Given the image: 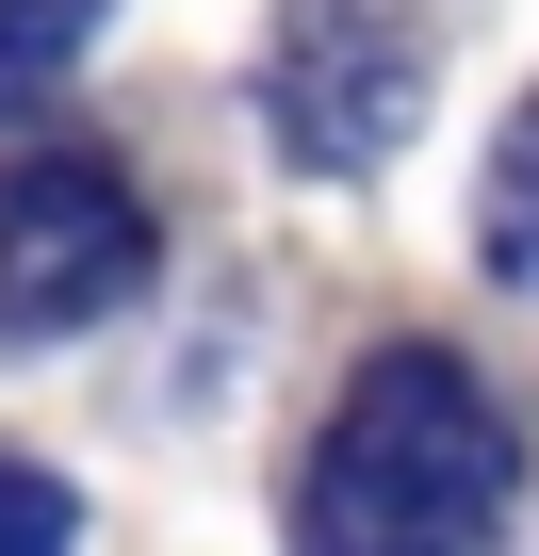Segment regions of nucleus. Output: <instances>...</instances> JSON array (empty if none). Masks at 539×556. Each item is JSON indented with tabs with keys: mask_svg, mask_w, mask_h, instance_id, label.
Listing matches in <instances>:
<instances>
[{
	"mask_svg": "<svg viewBox=\"0 0 539 556\" xmlns=\"http://www.w3.org/2000/svg\"><path fill=\"white\" fill-rule=\"evenodd\" d=\"M66 540H82L66 475H34V458H0V556H66Z\"/></svg>",
	"mask_w": 539,
	"mask_h": 556,
	"instance_id": "6",
	"label": "nucleus"
},
{
	"mask_svg": "<svg viewBox=\"0 0 539 556\" xmlns=\"http://www.w3.org/2000/svg\"><path fill=\"white\" fill-rule=\"evenodd\" d=\"M474 245H490V278H523V295H539V99H523V115H506V148H490Z\"/></svg>",
	"mask_w": 539,
	"mask_h": 556,
	"instance_id": "4",
	"label": "nucleus"
},
{
	"mask_svg": "<svg viewBox=\"0 0 539 556\" xmlns=\"http://www.w3.org/2000/svg\"><path fill=\"white\" fill-rule=\"evenodd\" d=\"M147 262H164V229H147L131 164H99V148H17L0 164V344L131 312Z\"/></svg>",
	"mask_w": 539,
	"mask_h": 556,
	"instance_id": "2",
	"label": "nucleus"
},
{
	"mask_svg": "<svg viewBox=\"0 0 539 556\" xmlns=\"http://www.w3.org/2000/svg\"><path fill=\"white\" fill-rule=\"evenodd\" d=\"M425 115V17L409 0H279L261 34V131L311 180H376Z\"/></svg>",
	"mask_w": 539,
	"mask_h": 556,
	"instance_id": "3",
	"label": "nucleus"
},
{
	"mask_svg": "<svg viewBox=\"0 0 539 556\" xmlns=\"http://www.w3.org/2000/svg\"><path fill=\"white\" fill-rule=\"evenodd\" d=\"M523 491V409L458 361V344H376L295 475V540L311 556H490Z\"/></svg>",
	"mask_w": 539,
	"mask_h": 556,
	"instance_id": "1",
	"label": "nucleus"
},
{
	"mask_svg": "<svg viewBox=\"0 0 539 556\" xmlns=\"http://www.w3.org/2000/svg\"><path fill=\"white\" fill-rule=\"evenodd\" d=\"M82 34H99V0H0V115H34L82 66Z\"/></svg>",
	"mask_w": 539,
	"mask_h": 556,
	"instance_id": "5",
	"label": "nucleus"
}]
</instances>
